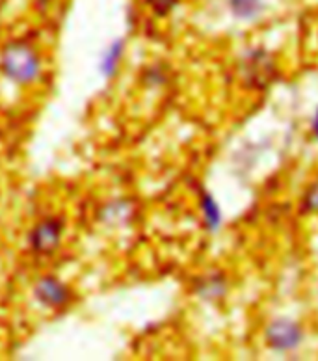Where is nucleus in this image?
<instances>
[{
	"mask_svg": "<svg viewBox=\"0 0 318 361\" xmlns=\"http://www.w3.org/2000/svg\"><path fill=\"white\" fill-rule=\"evenodd\" d=\"M267 345L277 352H291L302 345L303 330L296 320L276 319L267 326L264 331Z\"/></svg>",
	"mask_w": 318,
	"mask_h": 361,
	"instance_id": "obj_2",
	"label": "nucleus"
},
{
	"mask_svg": "<svg viewBox=\"0 0 318 361\" xmlns=\"http://www.w3.org/2000/svg\"><path fill=\"white\" fill-rule=\"evenodd\" d=\"M246 75L247 78H250V82L255 84V86H264V84L272 80L274 63L272 60H270V56H268L262 49H257V51L250 52V56L246 58Z\"/></svg>",
	"mask_w": 318,
	"mask_h": 361,
	"instance_id": "obj_4",
	"label": "nucleus"
},
{
	"mask_svg": "<svg viewBox=\"0 0 318 361\" xmlns=\"http://www.w3.org/2000/svg\"><path fill=\"white\" fill-rule=\"evenodd\" d=\"M311 127H313L314 136L318 138V109H317V112H314V116H313V123H311Z\"/></svg>",
	"mask_w": 318,
	"mask_h": 361,
	"instance_id": "obj_12",
	"label": "nucleus"
},
{
	"mask_svg": "<svg viewBox=\"0 0 318 361\" xmlns=\"http://www.w3.org/2000/svg\"><path fill=\"white\" fill-rule=\"evenodd\" d=\"M201 211H203V218H205V226L209 227L211 231H216L221 224V212L218 203H216V200L209 194V192H203V194H201Z\"/></svg>",
	"mask_w": 318,
	"mask_h": 361,
	"instance_id": "obj_7",
	"label": "nucleus"
},
{
	"mask_svg": "<svg viewBox=\"0 0 318 361\" xmlns=\"http://www.w3.org/2000/svg\"><path fill=\"white\" fill-rule=\"evenodd\" d=\"M147 6L153 10L154 16L166 17L170 16L171 11L179 6V0H145Z\"/></svg>",
	"mask_w": 318,
	"mask_h": 361,
	"instance_id": "obj_10",
	"label": "nucleus"
},
{
	"mask_svg": "<svg viewBox=\"0 0 318 361\" xmlns=\"http://www.w3.org/2000/svg\"><path fill=\"white\" fill-rule=\"evenodd\" d=\"M303 205H305V211L318 212V183H314V185L307 190Z\"/></svg>",
	"mask_w": 318,
	"mask_h": 361,
	"instance_id": "obj_11",
	"label": "nucleus"
},
{
	"mask_svg": "<svg viewBox=\"0 0 318 361\" xmlns=\"http://www.w3.org/2000/svg\"><path fill=\"white\" fill-rule=\"evenodd\" d=\"M69 289L56 278H43L36 285V298L49 307H60L69 300Z\"/></svg>",
	"mask_w": 318,
	"mask_h": 361,
	"instance_id": "obj_5",
	"label": "nucleus"
},
{
	"mask_svg": "<svg viewBox=\"0 0 318 361\" xmlns=\"http://www.w3.org/2000/svg\"><path fill=\"white\" fill-rule=\"evenodd\" d=\"M62 229H63V224L60 220H43L39 226L32 231L30 235V243H32V248L36 250V252H51L58 246L60 243V237H62Z\"/></svg>",
	"mask_w": 318,
	"mask_h": 361,
	"instance_id": "obj_3",
	"label": "nucleus"
},
{
	"mask_svg": "<svg viewBox=\"0 0 318 361\" xmlns=\"http://www.w3.org/2000/svg\"><path fill=\"white\" fill-rule=\"evenodd\" d=\"M2 69L16 82H32L39 75V58L25 43H10L2 52Z\"/></svg>",
	"mask_w": 318,
	"mask_h": 361,
	"instance_id": "obj_1",
	"label": "nucleus"
},
{
	"mask_svg": "<svg viewBox=\"0 0 318 361\" xmlns=\"http://www.w3.org/2000/svg\"><path fill=\"white\" fill-rule=\"evenodd\" d=\"M203 294V298H218L226 293V281L221 278H209L203 281V287L200 290Z\"/></svg>",
	"mask_w": 318,
	"mask_h": 361,
	"instance_id": "obj_8",
	"label": "nucleus"
},
{
	"mask_svg": "<svg viewBox=\"0 0 318 361\" xmlns=\"http://www.w3.org/2000/svg\"><path fill=\"white\" fill-rule=\"evenodd\" d=\"M121 52H123V43L121 42H116L112 45V49L108 51V54L104 56V62H103V71L106 75H114L116 68H118L119 60H121Z\"/></svg>",
	"mask_w": 318,
	"mask_h": 361,
	"instance_id": "obj_9",
	"label": "nucleus"
},
{
	"mask_svg": "<svg viewBox=\"0 0 318 361\" xmlns=\"http://www.w3.org/2000/svg\"><path fill=\"white\" fill-rule=\"evenodd\" d=\"M229 10L236 19L242 21H252L261 16L262 8H264V0H227Z\"/></svg>",
	"mask_w": 318,
	"mask_h": 361,
	"instance_id": "obj_6",
	"label": "nucleus"
}]
</instances>
